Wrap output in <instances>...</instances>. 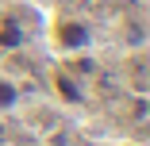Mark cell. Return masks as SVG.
Returning a JSON list of instances; mask_svg holds the SVG:
<instances>
[{
  "mask_svg": "<svg viewBox=\"0 0 150 146\" xmlns=\"http://www.w3.org/2000/svg\"><path fill=\"white\" fill-rule=\"evenodd\" d=\"M54 42L62 46V50H77V46L88 42V27L77 23V19H62V23L54 27Z\"/></svg>",
  "mask_w": 150,
  "mask_h": 146,
  "instance_id": "1",
  "label": "cell"
},
{
  "mask_svg": "<svg viewBox=\"0 0 150 146\" xmlns=\"http://www.w3.org/2000/svg\"><path fill=\"white\" fill-rule=\"evenodd\" d=\"M19 42H23V27L16 19H0V46H4V50H16Z\"/></svg>",
  "mask_w": 150,
  "mask_h": 146,
  "instance_id": "2",
  "label": "cell"
},
{
  "mask_svg": "<svg viewBox=\"0 0 150 146\" xmlns=\"http://www.w3.org/2000/svg\"><path fill=\"white\" fill-rule=\"evenodd\" d=\"M54 85H58V92H62V96H66V100H81V92H77V85H73V81H69V77H58V81H54Z\"/></svg>",
  "mask_w": 150,
  "mask_h": 146,
  "instance_id": "3",
  "label": "cell"
},
{
  "mask_svg": "<svg viewBox=\"0 0 150 146\" xmlns=\"http://www.w3.org/2000/svg\"><path fill=\"white\" fill-rule=\"evenodd\" d=\"M12 104H16V89L8 81H0V108H12Z\"/></svg>",
  "mask_w": 150,
  "mask_h": 146,
  "instance_id": "4",
  "label": "cell"
}]
</instances>
